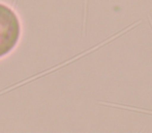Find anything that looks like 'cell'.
<instances>
[{
  "mask_svg": "<svg viewBox=\"0 0 152 133\" xmlns=\"http://www.w3.org/2000/svg\"><path fill=\"white\" fill-rule=\"evenodd\" d=\"M20 34L21 25L16 13L10 6L0 3V58L16 47Z\"/></svg>",
  "mask_w": 152,
  "mask_h": 133,
  "instance_id": "obj_1",
  "label": "cell"
},
{
  "mask_svg": "<svg viewBox=\"0 0 152 133\" xmlns=\"http://www.w3.org/2000/svg\"><path fill=\"white\" fill-rule=\"evenodd\" d=\"M99 104L108 105V106H114V107H118V108H123V109H128V110H134V111H140V112H145V113H150V115H152V111H150V110H144V109L136 108V107H130V106H124V105H119V104H115V103H106V102H99Z\"/></svg>",
  "mask_w": 152,
  "mask_h": 133,
  "instance_id": "obj_2",
  "label": "cell"
},
{
  "mask_svg": "<svg viewBox=\"0 0 152 133\" xmlns=\"http://www.w3.org/2000/svg\"><path fill=\"white\" fill-rule=\"evenodd\" d=\"M148 18H149V21H150V24H151V26H152V19H151L150 15H148Z\"/></svg>",
  "mask_w": 152,
  "mask_h": 133,
  "instance_id": "obj_3",
  "label": "cell"
}]
</instances>
